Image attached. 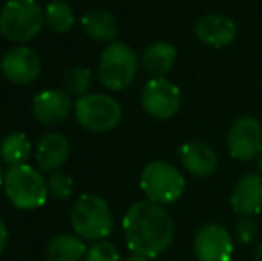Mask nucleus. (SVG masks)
I'll return each instance as SVG.
<instances>
[{
    "label": "nucleus",
    "mask_w": 262,
    "mask_h": 261,
    "mask_svg": "<svg viewBox=\"0 0 262 261\" xmlns=\"http://www.w3.org/2000/svg\"><path fill=\"white\" fill-rule=\"evenodd\" d=\"M123 233L132 254L157 258L173 244L175 227L162 206L152 200H138L123 216Z\"/></svg>",
    "instance_id": "nucleus-1"
},
{
    "label": "nucleus",
    "mask_w": 262,
    "mask_h": 261,
    "mask_svg": "<svg viewBox=\"0 0 262 261\" xmlns=\"http://www.w3.org/2000/svg\"><path fill=\"white\" fill-rule=\"evenodd\" d=\"M43 24L45 13L36 0H9L0 11V34L14 43L32 42Z\"/></svg>",
    "instance_id": "nucleus-2"
},
{
    "label": "nucleus",
    "mask_w": 262,
    "mask_h": 261,
    "mask_svg": "<svg viewBox=\"0 0 262 261\" xmlns=\"http://www.w3.org/2000/svg\"><path fill=\"white\" fill-rule=\"evenodd\" d=\"M4 192L18 209H38L47 202L49 185L36 168L29 165L9 167L4 174Z\"/></svg>",
    "instance_id": "nucleus-3"
},
{
    "label": "nucleus",
    "mask_w": 262,
    "mask_h": 261,
    "mask_svg": "<svg viewBox=\"0 0 262 261\" xmlns=\"http://www.w3.org/2000/svg\"><path fill=\"white\" fill-rule=\"evenodd\" d=\"M70 220L75 233L84 240L100 242L113 231V213L102 197L82 193L70 211Z\"/></svg>",
    "instance_id": "nucleus-4"
},
{
    "label": "nucleus",
    "mask_w": 262,
    "mask_h": 261,
    "mask_svg": "<svg viewBox=\"0 0 262 261\" xmlns=\"http://www.w3.org/2000/svg\"><path fill=\"white\" fill-rule=\"evenodd\" d=\"M139 59L128 45L113 42L105 47L98 61V79L111 91H123L138 77Z\"/></svg>",
    "instance_id": "nucleus-5"
},
{
    "label": "nucleus",
    "mask_w": 262,
    "mask_h": 261,
    "mask_svg": "<svg viewBox=\"0 0 262 261\" xmlns=\"http://www.w3.org/2000/svg\"><path fill=\"white\" fill-rule=\"evenodd\" d=\"M139 185L148 200L164 206L173 204L182 197L186 179L168 161H152L143 168Z\"/></svg>",
    "instance_id": "nucleus-6"
},
{
    "label": "nucleus",
    "mask_w": 262,
    "mask_h": 261,
    "mask_svg": "<svg viewBox=\"0 0 262 261\" xmlns=\"http://www.w3.org/2000/svg\"><path fill=\"white\" fill-rule=\"evenodd\" d=\"M75 120L80 127L91 132L113 131L121 120V106L109 95H84L75 102Z\"/></svg>",
    "instance_id": "nucleus-7"
},
{
    "label": "nucleus",
    "mask_w": 262,
    "mask_h": 261,
    "mask_svg": "<svg viewBox=\"0 0 262 261\" xmlns=\"http://www.w3.org/2000/svg\"><path fill=\"white\" fill-rule=\"evenodd\" d=\"M141 106L152 118H173L182 106L180 88L166 77H152L141 90Z\"/></svg>",
    "instance_id": "nucleus-8"
},
{
    "label": "nucleus",
    "mask_w": 262,
    "mask_h": 261,
    "mask_svg": "<svg viewBox=\"0 0 262 261\" xmlns=\"http://www.w3.org/2000/svg\"><path fill=\"white\" fill-rule=\"evenodd\" d=\"M228 154L237 161H252L262 152V126L253 116L239 118L228 131Z\"/></svg>",
    "instance_id": "nucleus-9"
},
{
    "label": "nucleus",
    "mask_w": 262,
    "mask_h": 261,
    "mask_svg": "<svg viewBox=\"0 0 262 261\" xmlns=\"http://www.w3.org/2000/svg\"><path fill=\"white\" fill-rule=\"evenodd\" d=\"M234 254L232 236L220 224H205L194 236V256L198 261H230Z\"/></svg>",
    "instance_id": "nucleus-10"
},
{
    "label": "nucleus",
    "mask_w": 262,
    "mask_h": 261,
    "mask_svg": "<svg viewBox=\"0 0 262 261\" xmlns=\"http://www.w3.org/2000/svg\"><path fill=\"white\" fill-rule=\"evenodd\" d=\"M2 73L18 86L34 83L41 73V59L31 47H14L2 57Z\"/></svg>",
    "instance_id": "nucleus-11"
},
{
    "label": "nucleus",
    "mask_w": 262,
    "mask_h": 261,
    "mask_svg": "<svg viewBox=\"0 0 262 261\" xmlns=\"http://www.w3.org/2000/svg\"><path fill=\"white\" fill-rule=\"evenodd\" d=\"M194 34L202 43L212 49L228 47L237 36V25L230 16L221 13H209L194 25Z\"/></svg>",
    "instance_id": "nucleus-12"
},
{
    "label": "nucleus",
    "mask_w": 262,
    "mask_h": 261,
    "mask_svg": "<svg viewBox=\"0 0 262 261\" xmlns=\"http://www.w3.org/2000/svg\"><path fill=\"white\" fill-rule=\"evenodd\" d=\"M72 101L68 91L62 90H45L38 93L32 102V115L43 126H55L68 118Z\"/></svg>",
    "instance_id": "nucleus-13"
},
{
    "label": "nucleus",
    "mask_w": 262,
    "mask_h": 261,
    "mask_svg": "<svg viewBox=\"0 0 262 261\" xmlns=\"http://www.w3.org/2000/svg\"><path fill=\"white\" fill-rule=\"evenodd\" d=\"M230 204L241 216H255L262 211V175L246 174L232 188Z\"/></svg>",
    "instance_id": "nucleus-14"
},
{
    "label": "nucleus",
    "mask_w": 262,
    "mask_h": 261,
    "mask_svg": "<svg viewBox=\"0 0 262 261\" xmlns=\"http://www.w3.org/2000/svg\"><path fill=\"white\" fill-rule=\"evenodd\" d=\"M179 157L182 167L196 177H209L217 168V156L204 142H186L180 145Z\"/></svg>",
    "instance_id": "nucleus-15"
},
{
    "label": "nucleus",
    "mask_w": 262,
    "mask_h": 261,
    "mask_svg": "<svg viewBox=\"0 0 262 261\" xmlns=\"http://www.w3.org/2000/svg\"><path fill=\"white\" fill-rule=\"evenodd\" d=\"M70 157V142L61 132H49L39 139L36 147V163L39 170L54 172L59 170Z\"/></svg>",
    "instance_id": "nucleus-16"
},
{
    "label": "nucleus",
    "mask_w": 262,
    "mask_h": 261,
    "mask_svg": "<svg viewBox=\"0 0 262 261\" xmlns=\"http://www.w3.org/2000/svg\"><path fill=\"white\" fill-rule=\"evenodd\" d=\"M84 32L95 42H107L113 43L118 36V22L109 11L105 9H90L80 18Z\"/></svg>",
    "instance_id": "nucleus-17"
},
{
    "label": "nucleus",
    "mask_w": 262,
    "mask_h": 261,
    "mask_svg": "<svg viewBox=\"0 0 262 261\" xmlns=\"http://www.w3.org/2000/svg\"><path fill=\"white\" fill-rule=\"evenodd\" d=\"M177 61V49L168 42H154L145 49L141 65L152 77H164Z\"/></svg>",
    "instance_id": "nucleus-18"
},
{
    "label": "nucleus",
    "mask_w": 262,
    "mask_h": 261,
    "mask_svg": "<svg viewBox=\"0 0 262 261\" xmlns=\"http://www.w3.org/2000/svg\"><path fill=\"white\" fill-rule=\"evenodd\" d=\"M86 254V245L82 238L73 234H59L47 244V261H80Z\"/></svg>",
    "instance_id": "nucleus-19"
},
{
    "label": "nucleus",
    "mask_w": 262,
    "mask_h": 261,
    "mask_svg": "<svg viewBox=\"0 0 262 261\" xmlns=\"http://www.w3.org/2000/svg\"><path fill=\"white\" fill-rule=\"evenodd\" d=\"M32 145L24 132H13L7 134L0 142V157L4 163L9 167H18V165H27V159L31 157Z\"/></svg>",
    "instance_id": "nucleus-20"
},
{
    "label": "nucleus",
    "mask_w": 262,
    "mask_h": 261,
    "mask_svg": "<svg viewBox=\"0 0 262 261\" xmlns=\"http://www.w3.org/2000/svg\"><path fill=\"white\" fill-rule=\"evenodd\" d=\"M73 22H75L73 11L66 2H62V0H54V2H50L49 6H47L45 24L52 32L64 34V32H68L70 29L73 27Z\"/></svg>",
    "instance_id": "nucleus-21"
},
{
    "label": "nucleus",
    "mask_w": 262,
    "mask_h": 261,
    "mask_svg": "<svg viewBox=\"0 0 262 261\" xmlns=\"http://www.w3.org/2000/svg\"><path fill=\"white\" fill-rule=\"evenodd\" d=\"M64 88L66 91L73 95L84 97L90 91L91 84H93V73L86 66H72L68 72L64 73Z\"/></svg>",
    "instance_id": "nucleus-22"
},
{
    "label": "nucleus",
    "mask_w": 262,
    "mask_h": 261,
    "mask_svg": "<svg viewBox=\"0 0 262 261\" xmlns=\"http://www.w3.org/2000/svg\"><path fill=\"white\" fill-rule=\"evenodd\" d=\"M47 185H49V193L57 200H66L73 192V179L62 172H54Z\"/></svg>",
    "instance_id": "nucleus-23"
},
{
    "label": "nucleus",
    "mask_w": 262,
    "mask_h": 261,
    "mask_svg": "<svg viewBox=\"0 0 262 261\" xmlns=\"http://www.w3.org/2000/svg\"><path fill=\"white\" fill-rule=\"evenodd\" d=\"M259 234V226H257L253 216H241L234 226V238L239 244L246 245L252 244Z\"/></svg>",
    "instance_id": "nucleus-24"
},
{
    "label": "nucleus",
    "mask_w": 262,
    "mask_h": 261,
    "mask_svg": "<svg viewBox=\"0 0 262 261\" xmlns=\"http://www.w3.org/2000/svg\"><path fill=\"white\" fill-rule=\"evenodd\" d=\"M86 261H120V252L114 244L100 240L88 251Z\"/></svg>",
    "instance_id": "nucleus-25"
},
{
    "label": "nucleus",
    "mask_w": 262,
    "mask_h": 261,
    "mask_svg": "<svg viewBox=\"0 0 262 261\" xmlns=\"http://www.w3.org/2000/svg\"><path fill=\"white\" fill-rule=\"evenodd\" d=\"M7 240H9V231H7V226L0 220V254L4 252L7 245Z\"/></svg>",
    "instance_id": "nucleus-26"
},
{
    "label": "nucleus",
    "mask_w": 262,
    "mask_h": 261,
    "mask_svg": "<svg viewBox=\"0 0 262 261\" xmlns=\"http://www.w3.org/2000/svg\"><path fill=\"white\" fill-rule=\"evenodd\" d=\"M125 261H152L150 258H145V256H139V254H132V256H128Z\"/></svg>",
    "instance_id": "nucleus-27"
},
{
    "label": "nucleus",
    "mask_w": 262,
    "mask_h": 261,
    "mask_svg": "<svg viewBox=\"0 0 262 261\" xmlns=\"http://www.w3.org/2000/svg\"><path fill=\"white\" fill-rule=\"evenodd\" d=\"M253 261H262V242L260 245L255 249V254H253Z\"/></svg>",
    "instance_id": "nucleus-28"
},
{
    "label": "nucleus",
    "mask_w": 262,
    "mask_h": 261,
    "mask_svg": "<svg viewBox=\"0 0 262 261\" xmlns=\"http://www.w3.org/2000/svg\"><path fill=\"white\" fill-rule=\"evenodd\" d=\"M0 188H4V172H2V168H0Z\"/></svg>",
    "instance_id": "nucleus-29"
},
{
    "label": "nucleus",
    "mask_w": 262,
    "mask_h": 261,
    "mask_svg": "<svg viewBox=\"0 0 262 261\" xmlns=\"http://www.w3.org/2000/svg\"><path fill=\"white\" fill-rule=\"evenodd\" d=\"M259 170H260V175H262V152H260V156H259Z\"/></svg>",
    "instance_id": "nucleus-30"
},
{
    "label": "nucleus",
    "mask_w": 262,
    "mask_h": 261,
    "mask_svg": "<svg viewBox=\"0 0 262 261\" xmlns=\"http://www.w3.org/2000/svg\"><path fill=\"white\" fill-rule=\"evenodd\" d=\"M0 70H2V61H0Z\"/></svg>",
    "instance_id": "nucleus-31"
}]
</instances>
